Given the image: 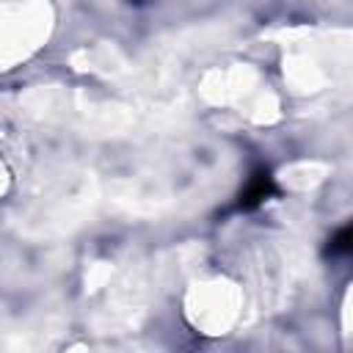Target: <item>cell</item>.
<instances>
[{
  "label": "cell",
  "instance_id": "obj_1",
  "mask_svg": "<svg viewBox=\"0 0 353 353\" xmlns=\"http://www.w3.org/2000/svg\"><path fill=\"white\" fill-rule=\"evenodd\" d=\"M268 190H270V179H268V174H259V176L254 179V185L245 190L243 204H256V201H262V199L268 196Z\"/></svg>",
  "mask_w": 353,
  "mask_h": 353
},
{
  "label": "cell",
  "instance_id": "obj_2",
  "mask_svg": "<svg viewBox=\"0 0 353 353\" xmlns=\"http://www.w3.org/2000/svg\"><path fill=\"white\" fill-rule=\"evenodd\" d=\"M334 251H345V254H353V223L350 226H345L336 237H334V245H331Z\"/></svg>",
  "mask_w": 353,
  "mask_h": 353
}]
</instances>
